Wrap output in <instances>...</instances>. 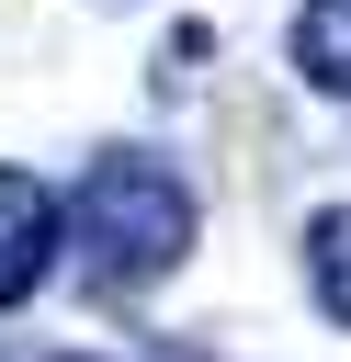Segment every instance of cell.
Returning a JSON list of instances; mask_svg holds the SVG:
<instances>
[{"mask_svg": "<svg viewBox=\"0 0 351 362\" xmlns=\"http://www.w3.org/2000/svg\"><path fill=\"white\" fill-rule=\"evenodd\" d=\"M57 226H68L79 272H91V294H147V283H170L192 260V226L204 215H192V181L159 147H102L79 170V204Z\"/></svg>", "mask_w": 351, "mask_h": 362, "instance_id": "obj_1", "label": "cell"}, {"mask_svg": "<svg viewBox=\"0 0 351 362\" xmlns=\"http://www.w3.org/2000/svg\"><path fill=\"white\" fill-rule=\"evenodd\" d=\"M45 272H57V192L0 158V305H23Z\"/></svg>", "mask_w": 351, "mask_h": 362, "instance_id": "obj_2", "label": "cell"}, {"mask_svg": "<svg viewBox=\"0 0 351 362\" xmlns=\"http://www.w3.org/2000/svg\"><path fill=\"white\" fill-rule=\"evenodd\" d=\"M283 45H294V68H306L317 90H340V102H351V0H306Z\"/></svg>", "mask_w": 351, "mask_h": 362, "instance_id": "obj_3", "label": "cell"}, {"mask_svg": "<svg viewBox=\"0 0 351 362\" xmlns=\"http://www.w3.org/2000/svg\"><path fill=\"white\" fill-rule=\"evenodd\" d=\"M306 294L351 328V204H328V215L306 226Z\"/></svg>", "mask_w": 351, "mask_h": 362, "instance_id": "obj_4", "label": "cell"}, {"mask_svg": "<svg viewBox=\"0 0 351 362\" xmlns=\"http://www.w3.org/2000/svg\"><path fill=\"white\" fill-rule=\"evenodd\" d=\"M57 362H102V351H57Z\"/></svg>", "mask_w": 351, "mask_h": 362, "instance_id": "obj_5", "label": "cell"}]
</instances>
